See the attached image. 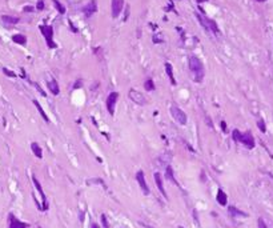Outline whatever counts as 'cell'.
<instances>
[{
	"instance_id": "1",
	"label": "cell",
	"mask_w": 273,
	"mask_h": 228,
	"mask_svg": "<svg viewBox=\"0 0 273 228\" xmlns=\"http://www.w3.org/2000/svg\"><path fill=\"white\" fill-rule=\"evenodd\" d=\"M188 65H189V71L192 72L194 81H201L204 79V64L203 62L196 56H191L188 60Z\"/></svg>"
},
{
	"instance_id": "2",
	"label": "cell",
	"mask_w": 273,
	"mask_h": 228,
	"mask_svg": "<svg viewBox=\"0 0 273 228\" xmlns=\"http://www.w3.org/2000/svg\"><path fill=\"white\" fill-rule=\"evenodd\" d=\"M232 136H233V140L244 144L248 149H252L254 147V137H253L252 133H250V131H247V132L243 133L238 130H235L232 132Z\"/></svg>"
},
{
	"instance_id": "3",
	"label": "cell",
	"mask_w": 273,
	"mask_h": 228,
	"mask_svg": "<svg viewBox=\"0 0 273 228\" xmlns=\"http://www.w3.org/2000/svg\"><path fill=\"white\" fill-rule=\"evenodd\" d=\"M196 18L199 20V23L203 25V28L208 33H215V35H219L220 33V30H219V27H217L215 20L208 19L204 14H199V12H196Z\"/></svg>"
},
{
	"instance_id": "4",
	"label": "cell",
	"mask_w": 273,
	"mask_h": 228,
	"mask_svg": "<svg viewBox=\"0 0 273 228\" xmlns=\"http://www.w3.org/2000/svg\"><path fill=\"white\" fill-rule=\"evenodd\" d=\"M39 30L43 33L44 39H46V43L48 48H57V44L53 42V28L51 25H47V24H41L39 25Z\"/></svg>"
},
{
	"instance_id": "5",
	"label": "cell",
	"mask_w": 273,
	"mask_h": 228,
	"mask_svg": "<svg viewBox=\"0 0 273 228\" xmlns=\"http://www.w3.org/2000/svg\"><path fill=\"white\" fill-rule=\"evenodd\" d=\"M171 114H172V116H173V119L177 121L179 124H181V125H185L187 124V115H185V112L180 108V107H177V105H172L171 107Z\"/></svg>"
},
{
	"instance_id": "6",
	"label": "cell",
	"mask_w": 273,
	"mask_h": 228,
	"mask_svg": "<svg viewBox=\"0 0 273 228\" xmlns=\"http://www.w3.org/2000/svg\"><path fill=\"white\" fill-rule=\"evenodd\" d=\"M117 99H119V93L117 92H111L108 97H107V102H105V104H107V109L111 116L115 115V107H116V103H117Z\"/></svg>"
},
{
	"instance_id": "7",
	"label": "cell",
	"mask_w": 273,
	"mask_h": 228,
	"mask_svg": "<svg viewBox=\"0 0 273 228\" xmlns=\"http://www.w3.org/2000/svg\"><path fill=\"white\" fill-rule=\"evenodd\" d=\"M32 181H33V184H35V187H36L37 192L40 193V197H41V202H43V207H41V209H43V211L48 209V203H47V197H46V193H44L43 188H41V186H40V181H39V180L36 179V176H35V175H32Z\"/></svg>"
},
{
	"instance_id": "8",
	"label": "cell",
	"mask_w": 273,
	"mask_h": 228,
	"mask_svg": "<svg viewBox=\"0 0 273 228\" xmlns=\"http://www.w3.org/2000/svg\"><path fill=\"white\" fill-rule=\"evenodd\" d=\"M129 99L132 100L133 103H136L139 105H145V103H147V99L144 97L143 93L136 91V90H131L129 91Z\"/></svg>"
},
{
	"instance_id": "9",
	"label": "cell",
	"mask_w": 273,
	"mask_h": 228,
	"mask_svg": "<svg viewBox=\"0 0 273 228\" xmlns=\"http://www.w3.org/2000/svg\"><path fill=\"white\" fill-rule=\"evenodd\" d=\"M136 181L139 183L141 191L144 192V195H149V188L147 186V181H145V177H144V172L143 171H139L136 174Z\"/></svg>"
},
{
	"instance_id": "10",
	"label": "cell",
	"mask_w": 273,
	"mask_h": 228,
	"mask_svg": "<svg viewBox=\"0 0 273 228\" xmlns=\"http://www.w3.org/2000/svg\"><path fill=\"white\" fill-rule=\"evenodd\" d=\"M97 11V3H96V0H91L90 3H88L87 5H84L83 7V12H84V15H85V18H91V16L96 12Z\"/></svg>"
},
{
	"instance_id": "11",
	"label": "cell",
	"mask_w": 273,
	"mask_h": 228,
	"mask_svg": "<svg viewBox=\"0 0 273 228\" xmlns=\"http://www.w3.org/2000/svg\"><path fill=\"white\" fill-rule=\"evenodd\" d=\"M8 219H9V227L8 228H28V224L19 220L18 218H15V215H12V214H9Z\"/></svg>"
},
{
	"instance_id": "12",
	"label": "cell",
	"mask_w": 273,
	"mask_h": 228,
	"mask_svg": "<svg viewBox=\"0 0 273 228\" xmlns=\"http://www.w3.org/2000/svg\"><path fill=\"white\" fill-rule=\"evenodd\" d=\"M124 7V0H112V16L117 18Z\"/></svg>"
},
{
	"instance_id": "13",
	"label": "cell",
	"mask_w": 273,
	"mask_h": 228,
	"mask_svg": "<svg viewBox=\"0 0 273 228\" xmlns=\"http://www.w3.org/2000/svg\"><path fill=\"white\" fill-rule=\"evenodd\" d=\"M153 177H155V181H156V186H157L159 191H160L161 193H163V196H164L165 199H168V195H167L165 188H164V184H163V177H161V175L159 174V172H155Z\"/></svg>"
},
{
	"instance_id": "14",
	"label": "cell",
	"mask_w": 273,
	"mask_h": 228,
	"mask_svg": "<svg viewBox=\"0 0 273 228\" xmlns=\"http://www.w3.org/2000/svg\"><path fill=\"white\" fill-rule=\"evenodd\" d=\"M47 86H48V88H49V91H51V93H53V95H59V93H60L59 84H57V81L55 80V79L49 80V81L47 83Z\"/></svg>"
},
{
	"instance_id": "15",
	"label": "cell",
	"mask_w": 273,
	"mask_h": 228,
	"mask_svg": "<svg viewBox=\"0 0 273 228\" xmlns=\"http://www.w3.org/2000/svg\"><path fill=\"white\" fill-rule=\"evenodd\" d=\"M2 20H3L4 24H8V25H14V24L19 23V18H16V16H9V15H3Z\"/></svg>"
},
{
	"instance_id": "16",
	"label": "cell",
	"mask_w": 273,
	"mask_h": 228,
	"mask_svg": "<svg viewBox=\"0 0 273 228\" xmlns=\"http://www.w3.org/2000/svg\"><path fill=\"white\" fill-rule=\"evenodd\" d=\"M165 177H167V179H168L169 181L173 183L175 186L179 187V183H177V180L175 179V174H173V170H172V167H171V165L167 167V170H165Z\"/></svg>"
},
{
	"instance_id": "17",
	"label": "cell",
	"mask_w": 273,
	"mask_h": 228,
	"mask_svg": "<svg viewBox=\"0 0 273 228\" xmlns=\"http://www.w3.org/2000/svg\"><path fill=\"white\" fill-rule=\"evenodd\" d=\"M165 72L169 77L172 86H176V80H175V76H173V67H172L171 63H165Z\"/></svg>"
},
{
	"instance_id": "18",
	"label": "cell",
	"mask_w": 273,
	"mask_h": 228,
	"mask_svg": "<svg viewBox=\"0 0 273 228\" xmlns=\"http://www.w3.org/2000/svg\"><path fill=\"white\" fill-rule=\"evenodd\" d=\"M33 104H35V107L37 108V111H39V114H40V115H41V118L44 119V121H46V123H49V118H48V116H47V114H46V111H44V109H43V107H41V105H40V103H39V102H37V100H36V99H33Z\"/></svg>"
},
{
	"instance_id": "19",
	"label": "cell",
	"mask_w": 273,
	"mask_h": 228,
	"mask_svg": "<svg viewBox=\"0 0 273 228\" xmlns=\"http://www.w3.org/2000/svg\"><path fill=\"white\" fill-rule=\"evenodd\" d=\"M12 40L16 44H20V46H25L27 44V36L21 35V33H16V35L12 36Z\"/></svg>"
},
{
	"instance_id": "20",
	"label": "cell",
	"mask_w": 273,
	"mask_h": 228,
	"mask_svg": "<svg viewBox=\"0 0 273 228\" xmlns=\"http://www.w3.org/2000/svg\"><path fill=\"white\" fill-rule=\"evenodd\" d=\"M216 199H217V202H219V204H221V205H227V203H228V196L222 190H219Z\"/></svg>"
},
{
	"instance_id": "21",
	"label": "cell",
	"mask_w": 273,
	"mask_h": 228,
	"mask_svg": "<svg viewBox=\"0 0 273 228\" xmlns=\"http://www.w3.org/2000/svg\"><path fill=\"white\" fill-rule=\"evenodd\" d=\"M31 149H32V152L35 153L36 158H39V159L43 158V151H41V148H40V146H39L37 143H32L31 144Z\"/></svg>"
},
{
	"instance_id": "22",
	"label": "cell",
	"mask_w": 273,
	"mask_h": 228,
	"mask_svg": "<svg viewBox=\"0 0 273 228\" xmlns=\"http://www.w3.org/2000/svg\"><path fill=\"white\" fill-rule=\"evenodd\" d=\"M228 209H229V214L233 216V218H236V216H248L245 212H243V211H240V209H237L236 207H233V205H231Z\"/></svg>"
},
{
	"instance_id": "23",
	"label": "cell",
	"mask_w": 273,
	"mask_h": 228,
	"mask_svg": "<svg viewBox=\"0 0 273 228\" xmlns=\"http://www.w3.org/2000/svg\"><path fill=\"white\" fill-rule=\"evenodd\" d=\"M52 2H53V4H55V8L57 9V12L61 14V15H64V14H65V7H64V5L61 4L59 0H52Z\"/></svg>"
},
{
	"instance_id": "24",
	"label": "cell",
	"mask_w": 273,
	"mask_h": 228,
	"mask_svg": "<svg viewBox=\"0 0 273 228\" xmlns=\"http://www.w3.org/2000/svg\"><path fill=\"white\" fill-rule=\"evenodd\" d=\"M144 88H145L147 91H155V83H153V80L151 79V77H148V79L145 80V83H144Z\"/></svg>"
},
{
	"instance_id": "25",
	"label": "cell",
	"mask_w": 273,
	"mask_h": 228,
	"mask_svg": "<svg viewBox=\"0 0 273 228\" xmlns=\"http://www.w3.org/2000/svg\"><path fill=\"white\" fill-rule=\"evenodd\" d=\"M257 127H259V130H260L261 132H265V131H266V127H265V123H264L263 119H260V120L257 121Z\"/></svg>"
},
{
	"instance_id": "26",
	"label": "cell",
	"mask_w": 273,
	"mask_h": 228,
	"mask_svg": "<svg viewBox=\"0 0 273 228\" xmlns=\"http://www.w3.org/2000/svg\"><path fill=\"white\" fill-rule=\"evenodd\" d=\"M101 223H103L104 228H109V223H108V219H107V216H105L104 214L101 215Z\"/></svg>"
},
{
	"instance_id": "27",
	"label": "cell",
	"mask_w": 273,
	"mask_h": 228,
	"mask_svg": "<svg viewBox=\"0 0 273 228\" xmlns=\"http://www.w3.org/2000/svg\"><path fill=\"white\" fill-rule=\"evenodd\" d=\"M3 72H4V75H7V76H9V77H16L15 72L9 71V70H7V68H3Z\"/></svg>"
},
{
	"instance_id": "28",
	"label": "cell",
	"mask_w": 273,
	"mask_h": 228,
	"mask_svg": "<svg viewBox=\"0 0 273 228\" xmlns=\"http://www.w3.org/2000/svg\"><path fill=\"white\" fill-rule=\"evenodd\" d=\"M44 7H46V4H44V0H37V5H36V8H37L39 11H43Z\"/></svg>"
},
{
	"instance_id": "29",
	"label": "cell",
	"mask_w": 273,
	"mask_h": 228,
	"mask_svg": "<svg viewBox=\"0 0 273 228\" xmlns=\"http://www.w3.org/2000/svg\"><path fill=\"white\" fill-rule=\"evenodd\" d=\"M257 224H259V228H268V227H266V224H265V221H264L263 218H260V219L257 220Z\"/></svg>"
},
{
	"instance_id": "30",
	"label": "cell",
	"mask_w": 273,
	"mask_h": 228,
	"mask_svg": "<svg viewBox=\"0 0 273 228\" xmlns=\"http://www.w3.org/2000/svg\"><path fill=\"white\" fill-rule=\"evenodd\" d=\"M81 86H83V81L80 79H77V81L75 83V86H74V90H77V88H80Z\"/></svg>"
},
{
	"instance_id": "31",
	"label": "cell",
	"mask_w": 273,
	"mask_h": 228,
	"mask_svg": "<svg viewBox=\"0 0 273 228\" xmlns=\"http://www.w3.org/2000/svg\"><path fill=\"white\" fill-rule=\"evenodd\" d=\"M33 86H35V87H36V90H37L39 92H40V93H41V95H43V96H46V92H44V91L41 90V88H40V87H39V86L36 84V83H33Z\"/></svg>"
},
{
	"instance_id": "32",
	"label": "cell",
	"mask_w": 273,
	"mask_h": 228,
	"mask_svg": "<svg viewBox=\"0 0 273 228\" xmlns=\"http://www.w3.org/2000/svg\"><path fill=\"white\" fill-rule=\"evenodd\" d=\"M220 127L222 128V131L227 132V124H225V121H221V123H220Z\"/></svg>"
},
{
	"instance_id": "33",
	"label": "cell",
	"mask_w": 273,
	"mask_h": 228,
	"mask_svg": "<svg viewBox=\"0 0 273 228\" xmlns=\"http://www.w3.org/2000/svg\"><path fill=\"white\" fill-rule=\"evenodd\" d=\"M32 11H33V7H31V5H30V7H28V5L24 7V12H32Z\"/></svg>"
},
{
	"instance_id": "34",
	"label": "cell",
	"mask_w": 273,
	"mask_h": 228,
	"mask_svg": "<svg viewBox=\"0 0 273 228\" xmlns=\"http://www.w3.org/2000/svg\"><path fill=\"white\" fill-rule=\"evenodd\" d=\"M196 2H197L199 4H201V3H205V2H208V0H196Z\"/></svg>"
},
{
	"instance_id": "35",
	"label": "cell",
	"mask_w": 273,
	"mask_h": 228,
	"mask_svg": "<svg viewBox=\"0 0 273 228\" xmlns=\"http://www.w3.org/2000/svg\"><path fill=\"white\" fill-rule=\"evenodd\" d=\"M91 228H100V227H99V224H96V223H93Z\"/></svg>"
},
{
	"instance_id": "36",
	"label": "cell",
	"mask_w": 273,
	"mask_h": 228,
	"mask_svg": "<svg viewBox=\"0 0 273 228\" xmlns=\"http://www.w3.org/2000/svg\"><path fill=\"white\" fill-rule=\"evenodd\" d=\"M256 2H259V3H263V2H266V0H256Z\"/></svg>"
}]
</instances>
